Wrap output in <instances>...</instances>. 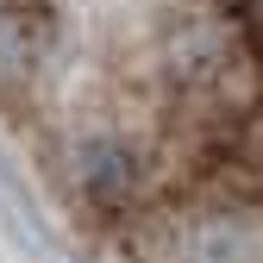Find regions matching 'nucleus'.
Returning a JSON list of instances; mask_svg holds the SVG:
<instances>
[{
	"label": "nucleus",
	"mask_w": 263,
	"mask_h": 263,
	"mask_svg": "<svg viewBox=\"0 0 263 263\" xmlns=\"http://www.w3.org/2000/svg\"><path fill=\"white\" fill-rule=\"evenodd\" d=\"M0 107L125 263L263 251V0H0Z\"/></svg>",
	"instance_id": "obj_1"
}]
</instances>
